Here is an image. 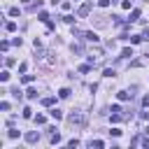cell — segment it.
Instances as JSON below:
<instances>
[{
    "label": "cell",
    "instance_id": "obj_1",
    "mask_svg": "<svg viewBox=\"0 0 149 149\" xmlns=\"http://www.w3.org/2000/svg\"><path fill=\"white\" fill-rule=\"evenodd\" d=\"M84 121H86V119H84V114H81L79 109H74V112L68 114V123H70V126H84Z\"/></svg>",
    "mask_w": 149,
    "mask_h": 149
},
{
    "label": "cell",
    "instance_id": "obj_2",
    "mask_svg": "<svg viewBox=\"0 0 149 149\" xmlns=\"http://www.w3.org/2000/svg\"><path fill=\"white\" fill-rule=\"evenodd\" d=\"M88 14H91V2H84V5L77 9V16H79V19H84V16H88Z\"/></svg>",
    "mask_w": 149,
    "mask_h": 149
},
{
    "label": "cell",
    "instance_id": "obj_3",
    "mask_svg": "<svg viewBox=\"0 0 149 149\" xmlns=\"http://www.w3.org/2000/svg\"><path fill=\"white\" fill-rule=\"evenodd\" d=\"M37 140H40V133H37V130H30V133H26V142H28V144H35Z\"/></svg>",
    "mask_w": 149,
    "mask_h": 149
},
{
    "label": "cell",
    "instance_id": "obj_4",
    "mask_svg": "<svg viewBox=\"0 0 149 149\" xmlns=\"http://www.w3.org/2000/svg\"><path fill=\"white\" fill-rule=\"evenodd\" d=\"M84 40H86V42H93V44H98V40H100V37H98L93 30H86V33H84Z\"/></svg>",
    "mask_w": 149,
    "mask_h": 149
},
{
    "label": "cell",
    "instance_id": "obj_5",
    "mask_svg": "<svg viewBox=\"0 0 149 149\" xmlns=\"http://www.w3.org/2000/svg\"><path fill=\"white\" fill-rule=\"evenodd\" d=\"M116 98H119L121 102H126V100H130V98H133V93H130V91H119V93H116Z\"/></svg>",
    "mask_w": 149,
    "mask_h": 149
},
{
    "label": "cell",
    "instance_id": "obj_6",
    "mask_svg": "<svg viewBox=\"0 0 149 149\" xmlns=\"http://www.w3.org/2000/svg\"><path fill=\"white\" fill-rule=\"evenodd\" d=\"M49 114H51V119H56V121H61V119H63V112H61L58 107H51V109H49Z\"/></svg>",
    "mask_w": 149,
    "mask_h": 149
},
{
    "label": "cell",
    "instance_id": "obj_7",
    "mask_svg": "<svg viewBox=\"0 0 149 149\" xmlns=\"http://www.w3.org/2000/svg\"><path fill=\"white\" fill-rule=\"evenodd\" d=\"M133 144H135V147H137V144H142V147H147V149H149V137H135V140H133Z\"/></svg>",
    "mask_w": 149,
    "mask_h": 149
},
{
    "label": "cell",
    "instance_id": "obj_8",
    "mask_svg": "<svg viewBox=\"0 0 149 149\" xmlns=\"http://www.w3.org/2000/svg\"><path fill=\"white\" fill-rule=\"evenodd\" d=\"M88 147H91V149H93V147H95V149H102V147H105V142H102V140H91V142H88Z\"/></svg>",
    "mask_w": 149,
    "mask_h": 149
},
{
    "label": "cell",
    "instance_id": "obj_9",
    "mask_svg": "<svg viewBox=\"0 0 149 149\" xmlns=\"http://www.w3.org/2000/svg\"><path fill=\"white\" fill-rule=\"evenodd\" d=\"M130 56H133V49L130 47H123L121 49V58H130Z\"/></svg>",
    "mask_w": 149,
    "mask_h": 149
},
{
    "label": "cell",
    "instance_id": "obj_10",
    "mask_svg": "<svg viewBox=\"0 0 149 149\" xmlns=\"http://www.w3.org/2000/svg\"><path fill=\"white\" fill-rule=\"evenodd\" d=\"M54 102H56V98H51V95H47V98H42V105H44V107H51Z\"/></svg>",
    "mask_w": 149,
    "mask_h": 149
},
{
    "label": "cell",
    "instance_id": "obj_11",
    "mask_svg": "<svg viewBox=\"0 0 149 149\" xmlns=\"http://www.w3.org/2000/svg\"><path fill=\"white\" fill-rule=\"evenodd\" d=\"M140 19V9H133L130 12V19H128V23H133V21H137Z\"/></svg>",
    "mask_w": 149,
    "mask_h": 149
},
{
    "label": "cell",
    "instance_id": "obj_12",
    "mask_svg": "<svg viewBox=\"0 0 149 149\" xmlns=\"http://www.w3.org/2000/svg\"><path fill=\"white\" fill-rule=\"evenodd\" d=\"M5 30H7V33H14V30H16V23H14V21H7V23H5Z\"/></svg>",
    "mask_w": 149,
    "mask_h": 149
},
{
    "label": "cell",
    "instance_id": "obj_13",
    "mask_svg": "<svg viewBox=\"0 0 149 149\" xmlns=\"http://www.w3.org/2000/svg\"><path fill=\"white\" fill-rule=\"evenodd\" d=\"M9 93H12V95H14V98H16V100H21V95H23V93H21V88H19V86H14V88H12V91H9Z\"/></svg>",
    "mask_w": 149,
    "mask_h": 149
},
{
    "label": "cell",
    "instance_id": "obj_14",
    "mask_svg": "<svg viewBox=\"0 0 149 149\" xmlns=\"http://www.w3.org/2000/svg\"><path fill=\"white\" fill-rule=\"evenodd\" d=\"M26 98H30V100H33V98H37V91H35V88L30 86V88L26 91Z\"/></svg>",
    "mask_w": 149,
    "mask_h": 149
},
{
    "label": "cell",
    "instance_id": "obj_15",
    "mask_svg": "<svg viewBox=\"0 0 149 149\" xmlns=\"http://www.w3.org/2000/svg\"><path fill=\"white\" fill-rule=\"evenodd\" d=\"M44 121H47L44 114H37V116H35V123H37V126H44Z\"/></svg>",
    "mask_w": 149,
    "mask_h": 149
},
{
    "label": "cell",
    "instance_id": "obj_16",
    "mask_svg": "<svg viewBox=\"0 0 149 149\" xmlns=\"http://www.w3.org/2000/svg\"><path fill=\"white\" fill-rule=\"evenodd\" d=\"M61 142V133L56 130V133H51V144H58Z\"/></svg>",
    "mask_w": 149,
    "mask_h": 149
},
{
    "label": "cell",
    "instance_id": "obj_17",
    "mask_svg": "<svg viewBox=\"0 0 149 149\" xmlns=\"http://www.w3.org/2000/svg\"><path fill=\"white\" fill-rule=\"evenodd\" d=\"M95 19V26H107V21H105V16H93Z\"/></svg>",
    "mask_w": 149,
    "mask_h": 149
},
{
    "label": "cell",
    "instance_id": "obj_18",
    "mask_svg": "<svg viewBox=\"0 0 149 149\" xmlns=\"http://www.w3.org/2000/svg\"><path fill=\"white\" fill-rule=\"evenodd\" d=\"M33 79H35V74H23V77H21V81H23V84H30Z\"/></svg>",
    "mask_w": 149,
    "mask_h": 149
},
{
    "label": "cell",
    "instance_id": "obj_19",
    "mask_svg": "<svg viewBox=\"0 0 149 149\" xmlns=\"http://www.w3.org/2000/svg\"><path fill=\"white\" fill-rule=\"evenodd\" d=\"M58 98H70V88H61L58 91Z\"/></svg>",
    "mask_w": 149,
    "mask_h": 149
},
{
    "label": "cell",
    "instance_id": "obj_20",
    "mask_svg": "<svg viewBox=\"0 0 149 149\" xmlns=\"http://www.w3.org/2000/svg\"><path fill=\"white\" fill-rule=\"evenodd\" d=\"M130 40V44H137V42H142V35H133V37H128Z\"/></svg>",
    "mask_w": 149,
    "mask_h": 149
},
{
    "label": "cell",
    "instance_id": "obj_21",
    "mask_svg": "<svg viewBox=\"0 0 149 149\" xmlns=\"http://www.w3.org/2000/svg\"><path fill=\"white\" fill-rule=\"evenodd\" d=\"M88 70H91V63H84V65H79V72H81V74H84V72H88Z\"/></svg>",
    "mask_w": 149,
    "mask_h": 149
},
{
    "label": "cell",
    "instance_id": "obj_22",
    "mask_svg": "<svg viewBox=\"0 0 149 149\" xmlns=\"http://www.w3.org/2000/svg\"><path fill=\"white\" fill-rule=\"evenodd\" d=\"M7 135H9L12 140H16V137H19V130H16V128H9V133H7Z\"/></svg>",
    "mask_w": 149,
    "mask_h": 149
},
{
    "label": "cell",
    "instance_id": "obj_23",
    "mask_svg": "<svg viewBox=\"0 0 149 149\" xmlns=\"http://www.w3.org/2000/svg\"><path fill=\"white\" fill-rule=\"evenodd\" d=\"M40 21H44V23H49V14H47V12H40Z\"/></svg>",
    "mask_w": 149,
    "mask_h": 149
},
{
    "label": "cell",
    "instance_id": "obj_24",
    "mask_svg": "<svg viewBox=\"0 0 149 149\" xmlns=\"http://www.w3.org/2000/svg\"><path fill=\"white\" fill-rule=\"evenodd\" d=\"M114 74H116V72H114V70H112V68H107V70H105V72H102V77H114Z\"/></svg>",
    "mask_w": 149,
    "mask_h": 149
},
{
    "label": "cell",
    "instance_id": "obj_25",
    "mask_svg": "<svg viewBox=\"0 0 149 149\" xmlns=\"http://www.w3.org/2000/svg\"><path fill=\"white\" fill-rule=\"evenodd\" d=\"M7 79H9V72L2 70V72H0V81H7Z\"/></svg>",
    "mask_w": 149,
    "mask_h": 149
},
{
    "label": "cell",
    "instance_id": "obj_26",
    "mask_svg": "<svg viewBox=\"0 0 149 149\" xmlns=\"http://www.w3.org/2000/svg\"><path fill=\"white\" fill-rule=\"evenodd\" d=\"M23 116L30 119V116H33V109H30V107H23Z\"/></svg>",
    "mask_w": 149,
    "mask_h": 149
},
{
    "label": "cell",
    "instance_id": "obj_27",
    "mask_svg": "<svg viewBox=\"0 0 149 149\" xmlns=\"http://www.w3.org/2000/svg\"><path fill=\"white\" fill-rule=\"evenodd\" d=\"M77 144H79V140H77V137H72V140H68V147H72V149H74Z\"/></svg>",
    "mask_w": 149,
    "mask_h": 149
},
{
    "label": "cell",
    "instance_id": "obj_28",
    "mask_svg": "<svg viewBox=\"0 0 149 149\" xmlns=\"http://www.w3.org/2000/svg\"><path fill=\"white\" fill-rule=\"evenodd\" d=\"M63 21H65V23H74V16H70V14H65V16H63Z\"/></svg>",
    "mask_w": 149,
    "mask_h": 149
},
{
    "label": "cell",
    "instance_id": "obj_29",
    "mask_svg": "<svg viewBox=\"0 0 149 149\" xmlns=\"http://www.w3.org/2000/svg\"><path fill=\"white\" fill-rule=\"evenodd\" d=\"M0 49H2V51H7V49H9V42H7V40H2V42H0Z\"/></svg>",
    "mask_w": 149,
    "mask_h": 149
},
{
    "label": "cell",
    "instance_id": "obj_30",
    "mask_svg": "<svg viewBox=\"0 0 149 149\" xmlns=\"http://www.w3.org/2000/svg\"><path fill=\"white\" fill-rule=\"evenodd\" d=\"M72 51H77V54H81V51H84V47H81V44H72Z\"/></svg>",
    "mask_w": 149,
    "mask_h": 149
},
{
    "label": "cell",
    "instance_id": "obj_31",
    "mask_svg": "<svg viewBox=\"0 0 149 149\" xmlns=\"http://www.w3.org/2000/svg\"><path fill=\"white\" fill-rule=\"evenodd\" d=\"M0 109H2V112H7V109H9V102H7V100H2V102H0Z\"/></svg>",
    "mask_w": 149,
    "mask_h": 149
},
{
    "label": "cell",
    "instance_id": "obj_32",
    "mask_svg": "<svg viewBox=\"0 0 149 149\" xmlns=\"http://www.w3.org/2000/svg\"><path fill=\"white\" fill-rule=\"evenodd\" d=\"M9 16H19V7H12L9 9Z\"/></svg>",
    "mask_w": 149,
    "mask_h": 149
},
{
    "label": "cell",
    "instance_id": "obj_33",
    "mask_svg": "<svg viewBox=\"0 0 149 149\" xmlns=\"http://www.w3.org/2000/svg\"><path fill=\"white\" fill-rule=\"evenodd\" d=\"M14 63H16V61H14V58H5V65H7V68H12V65H14Z\"/></svg>",
    "mask_w": 149,
    "mask_h": 149
},
{
    "label": "cell",
    "instance_id": "obj_34",
    "mask_svg": "<svg viewBox=\"0 0 149 149\" xmlns=\"http://www.w3.org/2000/svg\"><path fill=\"white\" fill-rule=\"evenodd\" d=\"M142 40H149V28H144V30H142Z\"/></svg>",
    "mask_w": 149,
    "mask_h": 149
},
{
    "label": "cell",
    "instance_id": "obj_35",
    "mask_svg": "<svg viewBox=\"0 0 149 149\" xmlns=\"http://www.w3.org/2000/svg\"><path fill=\"white\" fill-rule=\"evenodd\" d=\"M98 5H100V7H107V5H109V0H98Z\"/></svg>",
    "mask_w": 149,
    "mask_h": 149
},
{
    "label": "cell",
    "instance_id": "obj_36",
    "mask_svg": "<svg viewBox=\"0 0 149 149\" xmlns=\"http://www.w3.org/2000/svg\"><path fill=\"white\" fill-rule=\"evenodd\" d=\"M142 105H144V107H149V95H144V98H142Z\"/></svg>",
    "mask_w": 149,
    "mask_h": 149
},
{
    "label": "cell",
    "instance_id": "obj_37",
    "mask_svg": "<svg viewBox=\"0 0 149 149\" xmlns=\"http://www.w3.org/2000/svg\"><path fill=\"white\" fill-rule=\"evenodd\" d=\"M21 2H30V0H21Z\"/></svg>",
    "mask_w": 149,
    "mask_h": 149
}]
</instances>
